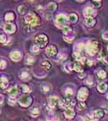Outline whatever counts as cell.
<instances>
[{"mask_svg": "<svg viewBox=\"0 0 108 121\" xmlns=\"http://www.w3.org/2000/svg\"><path fill=\"white\" fill-rule=\"evenodd\" d=\"M77 121H87L83 116H78L77 117Z\"/></svg>", "mask_w": 108, "mask_h": 121, "instance_id": "45", "label": "cell"}, {"mask_svg": "<svg viewBox=\"0 0 108 121\" xmlns=\"http://www.w3.org/2000/svg\"><path fill=\"white\" fill-rule=\"evenodd\" d=\"M41 66L44 68L45 70H49L51 68V65L48 60H44V61L41 62Z\"/></svg>", "mask_w": 108, "mask_h": 121, "instance_id": "28", "label": "cell"}, {"mask_svg": "<svg viewBox=\"0 0 108 121\" xmlns=\"http://www.w3.org/2000/svg\"><path fill=\"white\" fill-rule=\"evenodd\" d=\"M97 75H98V77H99V78H105L106 77H107V73H106V72L104 70H99L97 73Z\"/></svg>", "mask_w": 108, "mask_h": 121, "instance_id": "34", "label": "cell"}, {"mask_svg": "<svg viewBox=\"0 0 108 121\" xmlns=\"http://www.w3.org/2000/svg\"><path fill=\"white\" fill-rule=\"evenodd\" d=\"M73 69L74 70H76V72H78V73H82L83 72V68L81 65H80L79 63H75L73 65Z\"/></svg>", "mask_w": 108, "mask_h": 121, "instance_id": "27", "label": "cell"}, {"mask_svg": "<svg viewBox=\"0 0 108 121\" xmlns=\"http://www.w3.org/2000/svg\"><path fill=\"white\" fill-rule=\"evenodd\" d=\"M79 1H81V0H79Z\"/></svg>", "mask_w": 108, "mask_h": 121, "instance_id": "56", "label": "cell"}, {"mask_svg": "<svg viewBox=\"0 0 108 121\" xmlns=\"http://www.w3.org/2000/svg\"><path fill=\"white\" fill-rule=\"evenodd\" d=\"M98 44L96 41H90V42L87 44L86 51L88 52V53L90 54V55L93 56L98 52Z\"/></svg>", "mask_w": 108, "mask_h": 121, "instance_id": "4", "label": "cell"}, {"mask_svg": "<svg viewBox=\"0 0 108 121\" xmlns=\"http://www.w3.org/2000/svg\"><path fill=\"white\" fill-rule=\"evenodd\" d=\"M15 19V15L11 12H8L5 15V20L6 21H12L13 20Z\"/></svg>", "mask_w": 108, "mask_h": 121, "instance_id": "26", "label": "cell"}, {"mask_svg": "<svg viewBox=\"0 0 108 121\" xmlns=\"http://www.w3.org/2000/svg\"><path fill=\"white\" fill-rule=\"evenodd\" d=\"M7 36L6 35H4V34H2L1 36H0V41H1L3 44H4V43H6L7 41Z\"/></svg>", "mask_w": 108, "mask_h": 121, "instance_id": "36", "label": "cell"}, {"mask_svg": "<svg viewBox=\"0 0 108 121\" xmlns=\"http://www.w3.org/2000/svg\"><path fill=\"white\" fill-rule=\"evenodd\" d=\"M45 17L47 19V20H50V18H51V14H50V13H49V12L45 13Z\"/></svg>", "mask_w": 108, "mask_h": 121, "instance_id": "44", "label": "cell"}, {"mask_svg": "<svg viewBox=\"0 0 108 121\" xmlns=\"http://www.w3.org/2000/svg\"><path fill=\"white\" fill-rule=\"evenodd\" d=\"M30 114L33 117H37L40 114V109L37 107H34L30 109Z\"/></svg>", "mask_w": 108, "mask_h": 121, "instance_id": "18", "label": "cell"}, {"mask_svg": "<svg viewBox=\"0 0 108 121\" xmlns=\"http://www.w3.org/2000/svg\"><path fill=\"white\" fill-rule=\"evenodd\" d=\"M24 21L29 26L34 27V26H37L40 24V20L38 17L36 16L34 13H29L27 16L24 17Z\"/></svg>", "mask_w": 108, "mask_h": 121, "instance_id": "1", "label": "cell"}, {"mask_svg": "<svg viewBox=\"0 0 108 121\" xmlns=\"http://www.w3.org/2000/svg\"><path fill=\"white\" fill-rule=\"evenodd\" d=\"M0 98H1V104H3V96L1 94V95H0Z\"/></svg>", "mask_w": 108, "mask_h": 121, "instance_id": "49", "label": "cell"}, {"mask_svg": "<svg viewBox=\"0 0 108 121\" xmlns=\"http://www.w3.org/2000/svg\"><path fill=\"white\" fill-rule=\"evenodd\" d=\"M10 57L11 60H15V61H18L21 59V53L19 51H13L10 53Z\"/></svg>", "mask_w": 108, "mask_h": 121, "instance_id": "11", "label": "cell"}, {"mask_svg": "<svg viewBox=\"0 0 108 121\" xmlns=\"http://www.w3.org/2000/svg\"><path fill=\"white\" fill-rule=\"evenodd\" d=\"M49 106L50 108H55L59 103V99L57 96H50L49 98Z\"/></svg>", "mask_w": 108, "mask_h": 121, "instance_id": "7", "label": "cell"}, {"mask_svg": "<svg viewBox=\"0 0 108 121\" xmlns=\"http://www.w3.org/2000/svg\"><path fill=\"white\" fill-rule=\"evenodd\" d=\"M45 52L49 56H54L57 53V48L54 45H50L46 48Z\"/></svg>", "mask_w": 108, "mask_h": 121, "instance_id": "9", "label": "cell"}, {"mask_svg": "<svg viewBox=\"0 0 108 121\" xmlns=\"http://www.w3.org/2000/svg\"><path fill=\"white\" fill-rule=\"evenodd\" d=\"M3 28H4V31L6 32H8V33H14L16 30V26L12 24H10V23H7V24H4Z\"/></svg>", "mask_w": 108, "mask_h": 121, "instance_id": "8", "label": "cell"}, {"mask_svg": "<svg viewBox=\"0 0 108 121\" xmlns=\"http://www.w3.org/2000/svg\"><path fill=\"white\" fill-rule=\"evenodd\" d=\"M89 95V90L86 87H81L79 90L78 94H77V99H78L80 101L83 102L85 101Z\"/></svg>", "mask_w": 108, "mask_h": 121, "instance_id": "6", "label": "cell"}, {"mask_svg": "<svg viewBox=\"0 0 108 121\" xmlns=\"http://www.w3.org/2000/svg\"><path fill=\"white\" fill-rule=\"evenodd\" d=\"M68 18V20H69L71 23H76L77 21V20H78V16H77L76 14H74V13L70 14Z\"/></svg>", "mask_w": 108, "mask_h": 121, "instance_id": "25", "label": "cell"}, {"mask_svg": "<svg viewBox=\"0 0 108 121\" xmlns=\"http://www.w3.org/2000/svg\"><path fill=\"white\" fill-rule=\"evenodd\" d=\"M63 34H64V35H67V34L70 33V32H72L71 28H70L69 26H68V25L66 26V27L63 28Z\"/></svg>", "mask_w": 108, "mask_h": 121, "instance_id": "35", "label": "cell"}, {"mask_svg": "<svg viewBox=\"0 0 108 121\" xmlns=\"http://www.w3.org/2000/svg\"><path fill=\"white\" fill-rule=\"evenodd\" d=\"M47 8H48V10L50 11V12H52V11H54L56 10L57 5L54 3H50L48 4V6H47Z\"/></svg>", "mask_w": 108, "mask_h": 121, "instance_id": "29", "label": "cell"}, {"mask_svg": "<svg viewBox=\"0 0 108 121\" xmlns=\"http://www.w3.org/2000/svg\"><path fill=\"white\" fill-rule=\"evenodd\" d=\"M51 90V86L48 83H43L41 86V90L43 93H48Z\"/></svg>", "mask_w": 108, "mask_h": 121, "instance_id": "16", "label": "cell"}, {"mask_svg": "<svg viewBox=\"0 0 108 121\" xmlns=\"http://www.w3.org/2000/svg\"><path fill=\"white\" fill-rule=\"evenodd\" d=\"M107 99H108V94H107Z\"/></svg>", "mask_w": 108, "mask_h": 121, "instance_id": "53", "label": "cell"}, {"mask_svg": "<svg viewBox=\"0 0 108 121\" xmlns=\"http://www.w3.org/2000/svg\"><path fill=\"white\" fill-rule=\"evenodd\" d=\"M76 115V111L73 110V108H66L64 111V116L68 119H72L74 118Z\"/></svg>", "mask_w": 108, "mask_h": 121, "instance_id": "12", "label": "cell"}, {"mask_svg": "<svg viewBox=\"0 0 108 121\" xmlns=\"http://www.w3.org/2000/svg\"><path fill=\"white\" fill-rule=\"evenodd\" d=\"M31 51L34 53H37L39 52V47L37 45H33V47L31 48Z\"/></svg>", "mask_w": 108, "mask_h": 121, "instance_id": "38", "label": "cell"}, {"mask_svg": "<svg viewBox=\"0 0 108 121\" xmlns=\"http://www.w3.org/2000/svg\"><path fill=\"white\" fill-rule=\"evenodd\" d=\"M16 99H15V97H10L8 99V103L10 104L11 106H13L16 104Z\"/></svg>", "mask_w": 108, "mask_h": 121, "instance_id": "37", "label": "cell"}, {"mask_svg": "<svg viewBox=\"0 0 108 121\" xmlns=\"http://www.w3.org/2000/svg\"><path fill=\"white\" fill-rule=\"evenodd\" d=\"M21 90L24 93H30L31 92V89H30V87L28 86H27V85H22L21 86Z\"/></svg>", "mask_w": 108, "mask_h": 121, "instance_id": "30", "label": "cell"}, {"mask_svg": "<svg viewBox=\"0 0 108 121\" xmlns=\"http://www.w3.org/2000/svg\"><path fill=\"white\" fill-rule=\"evenodd\" d=\"M93 4L94 5V7H99L100 6H101L100 2H93Z\"/></svg>", "mask_w": 108, "mask_h": 121, "instance_id": "43", "label": "cell"}, {"mask_svg": "<svg viewBox=\"0 0 108 121\" xmlns=\"http://www.w3.org/2000/svg\"><path fill=\"white\" fill-rule=\"evenodd\" d=\"M28 1H29V2H34L35 0H28Z\"/></svg>", "mask_w": 108, "mask_h": 121, "instance_id": "52", "label": "cell"}, {"mask_svg": "<svg viewBox=\"0 0 108 121\" xmlns=\"http://www.w3.org/2000/svg\"><path fill=\"white\" fill-rule=\"evenodd\" d=\"M94 115H95L96 118L97 119H102V117L104 116V115H105V111H104L103 110H101V109H98V110L94 111Z\"/></svg>", "mask_w": 108, "mask_h": 121, "instance_id": "20", "label": "cell"}, {"mask_svg": "<svg viewBox=\"0 0 108 121\" xmlns=\"http://www.w3.org/2000/svg\"><path fill=\"white\" fill-rule=\"evenodd\" d=\"M102 38L106 40H108V32H105L102 33Z\"/></svg>", "mask_w": 108, "mask_h": 121, "instance_id": "42", "label": "cell"}, {"mask_svg": "<svg viewBox=\"0 0 108 121\" xmlns=\"http://www.w3.org/2000/svg\"><path fill=\"white\" fill-rule=\"evenodd\" d=\"M63 94L65 97H68V98H71L72 96L74 94V90L70 87H68L66 88L65 90H63Z\"/></svg>", "mask_w": 108, "mask_h": 121, "instance_id": "17", "label": "cell"}, {"mask_svg": "<svg viewBox=\"0 0 108 121\" xmlns=\"http://www.w3.org/2000/svg\"><path fill=\"white\" fill-rule=\"evenodd\" d=\"M20 78L23 81H28L30 79V75L28 71L26 70H22L20 73Z\"/></svg>", "mask_w": 108, "mask_h": 121, "instance_id": "14", "label": "cell"}, {"mask_svg": "<svg viewBox=\"0 0 108 121\" xmlns=\"http://www.w3.org/2000/svg\"><path fill=\"white\" fill-rule=\"evenodd\" d=\"M104 61H105L106 63H107V65H108V56H105V58H104Z\"/></svg>", "mask_w": 108, "mask_h": 121, "instance_id": "47", "label": "cell"}, {"mask_svg": "<svg viewBox=\"0 0 108 121\" xmlns=\"http://www.w3.org/2000/svg\"><path fill=\"white\" fill-rule=\"evenodd\" d=\"M84 16L86 17H94L96 16V11L93 7H87L84 11Z\"/></svg>", "mask_w": 108, "mask_h": 121, "instance_id": "10", "label": "cell"}, {"mask_svg": "<svg viewBox=\"0 0 108 121\" xmlns=\"http://www.w3.org/2000/svg\"><path fill=\"white\" fill-rule=\"evenodd\" d=\"M85 104L84 103H79V105H78V109L79 110H83V109H85Z\"/></svg>", "mask_w": 108, "mask_h": 121, "instance_id": "41", "label": "cell"}, {"mask_svg": "<svg viewBox=\"0 0 108 121\" xmlns=\"http://www.w3.org/2000/svg\"><path fill=\"white\" fill-rule=\"evenodd\" d=\"M93 1H94V2H100L101 0H93Z\"/></svg>", "mask_w": 108, "mask_h": 121, "instance_id": "51", "label": "cell"}, {"mask_svg": "<svg viewBox=\"0 0 108 121\" xmlns=\"http://www.w3.org/2000/svg\"><path fill=\"white\" fill-rule=\"evenodd\" d=\"M64 69H65V71L68 72V73H71L72 69V66L70 62H68L67 64L64 65Z\"/></svg>", "mask_w": 108, "mask_h": 121, "instance_id": "33", "label": "cell"}, {"mask_svg": "<svg viewBox=\"0 0 108 121\" xmlns=\"http://www.w3.org/2000/svg\"><path fill=\"white\" fill-rule=\"evenodd\" d=\"M86 83L89 85V86H93L94 84V80H93V77H89L88 79L86 81Z\"/></svg>", "mask_w": 108, "mask_h": 121, "instance_id": "40", "label": "cell"}, {"mask_svg": "<svg viewBox=\"0 0 108 121\" xmlns=\"http://www.w3.org/2000/svg\"><path fill=\"white\" fill-rule=\"evenodd\" d=\"M32 101H33L32 97H30L29 95H26V94H24V95L20 96V97L19 98V99H18L19 104H20L23 107H28V106L31 104Z\"/></svg>", "mask_w": 108, "mask_h": 121, "instance_id": "3", "label": "cell"}, {"mask_svg": "<svg viewBox=\"0 0 108 121\" xmlns=\"http://www.w3.org/2000/svg\"><path fill=\"white\" fill-rule=\"evenodd\" d=\"M97 89H98V90L100 93H105L108 89V85L106 82H101L98 85Z\"/></svg>", "mask_w": 108, "mask_h": 121, "instance_id": "13", "label": "cell"}, {"mask_svg": "<svg viewBox=\"0 0 108 121\" xmlns=\"http://www.w3.org/2000/svg\"><path fill=\"white\" fill-rule=\"evenodd\" d=\"M35 43L39 48H45L48 43V37L44 34H40L35 37Z\"/></svg>", "mask_w": 108, "mask_h": 121, "instance_id": "2", "label": "cell"}, {"mask_svg": "<svg viewBox=\"0 0 108 121\" xmlns=\"http://www.w3.org/2000/svg\"><path fill=\"white\" fill-rule=\"evenodd\" d=\"M107 50H108V46H107Z\"/></svg>", "mask_w": 108, "mask_h": 121, "instance_id": "54", "label": "cell"}, {"mask_svg": "<svg viewBox=\"0 0 108 121\" xmlns=\"http://www.w3.org/2000/svg\"><path fill=\"white\" fill-rule=\"evenodd\" d=\"M96 24V20L93 17H87L85 20V24L88 27H94Z\"/></svg>", "mask_w": 108, "mask_h": 121, "instance_id": "15", "label": "cell"}, {"mask_svg": "<svg viewBox=\"0 0 108 121\" xmlns=\"http://www.w3.org/2000/svg\"><path fill=\"white\" fill-rule=\"evenodd\" d=\"M58 1H61V0H58Z\"/></svg>", "mask_w": 108, "mask_h": 121, "instance_id": "55", "label": "cell"}, {"mask_svg": "<svg viewBox=\"0 0 108 121\" xmlns=\"http://www.w3.org/2000/svg\"><path fill=\"white\" fill-rule=\"evenodd\" d=\"M73 38H74V35L72 36V32L67 34V35L64 36V40H67L68 42H71V41L73 40Z\"/></svg>", "mask_w": 108, "mask_h": 121, "instance_id": "32", "label": "cell"}, {"mask_svg": "<svg viewBox=\"0 0 108 121\" xmlns=\"http://www.w3.org/2000/svg\"><path fill=\"white\" fill-rule=\"evenodd\" d=\"M85 73H81V74H79V77H80V78H83V77H85Z\"/></svg>", "mask_w": 108, "mask_h": 121, "instance_id": "48", "label": "cell"}, {"mask_svg": "<svg viewBox=\"0 0 108 121\" xmlns=\"http://www.w3.org/2000/svg\"><path fill=\"white\" fill-rule=\"evenodd\" d=\"M93 64H94V62H93V60H87V65L89 66H92Z\"/></svg>", "mask_w": 108, "mask_h": 121, "instance_id": "46", "label": "cell"}, {"mask_svg": "<svg viewBox=\"0 0 108 121\" xmlns=\"http://www.w3.org/2000/svg\"><path fill=\"white\" fill-rule=\"evenodd\" d=\"M86 116H87V118L89 119V120H90V121H98V119L96 118L94 111H92V112H88L86 114Z\"/></svg>", "mask_w": 108, "mask_h": 121, "instance_id": "23", "label": "cell"}, {"mask_svg": "<svg viewBox=\"0 0 108 121\" xmlns=\"http://www.w3.org/2000/svg\"><path fill=\"white\" fill-rule=\"evenodd\" d=\"M0 86H1V88L3 89V90L8 86V81H7V78H5L4 77H1V84H0Z\"/></svg>", "mask_w": 108, "mask_h": 121, "instance_id": "24", "label": "cell"}, {"mask_svg": "<svg viewBox=\"0 0 108 121\" xmlns=\"http://www.w3.org/2000/svg\"><path fill=\"white\" fill-rule=\"evenodd\" d=\"M8 94L10 95V97H15L17 94H18V88L17 86H14V87H11L9 89L8 91Z\"/></svg>", "mask_w": 108, "mask_h": 121, "instance_id": "19", "label": "cell"}, {"mask_svg": "<svg viewBox=\"0 0 108 121\" xmlns=\"http://www.w3.org/2000/svg\"><path fill=\"white\" fill-rule=\"evenodd\" d=\"M68 21V18H67V16H64V15L60 14L56 16L55 22H56L57 25H58V27H60V28L66 27V26H67Z\"/></svg>", "mask_w": 108, "mask_h": 121, "instance_id": "5", "label": "cell"}, {"mask_svg": "<svg viewBox=\"0 0 108 121\" xmlns=\"http://www.w3.org/2000/svg\"><path fill=\"white\" fill-rule=\"evenodd\" d=\"M47 121H58V119L55 116V115L52 112V111H49L48 114L46 116Z\"/></svg>", "mask_w": 108, "mask_h": 121, "instance_id": "21", "label": "cell"}, {"mask_svg": "<svg viewBox=\"0 0 108 121\" xmlns=\"http://www.w3.org/2000/svg\"><path fill=\"white\" fill-rule=\"evenodd\" d=\"M35 62V58L33 56H30V55H28L25 56V63L27 64L28 65H31Z\"/></svg>", "mask_w": 108, "mask_h": 121, "instance_id": "22", "label": "cell"}, {"mask_svg": "<svg viewBox=\"0 0 108 121\" xmlns=\"http://www.w3.org/2000/svg\"><path fill=\"white\" fill-rule=\"evenodd\" d=\"M17 11H18V12L20 13V15H24V13L26 12V11H27V8H26L24 6H19L18 8H17Z\"/></svg>", "mask_w": 108, "mask_h": 121, "instance_id": "31", "label": "cell"}, {"mask_svg": "<svg viewBox=\"0 0 108 121\" xmlns=\"http://www.w3.org/2000/svg\"><path fill=\"white\" fill-rule=\"evenodd\" d=\"M6 67H7V61L3 59H2L1 63H0V68H1L2 69H5Z\"/></svg>", "mask_w": 108, "mask_h": 121, "instance_id": "39", "label": "cell"}, {"mask_svg": "<svg viewBox=\"0 0 108 121\" xmlns=\"http://www.w3.org/2000/svg\"><path fill=\"white\" fill-rule=\"evenodd\" d=\"M103 107L106 109V111H107V112H108V106L107 105H105V106H103Z\"/></svg>", "mask_w": 108, "mask_h": 121, "instance_id": "50", "label": "cell"}]
</instances>
